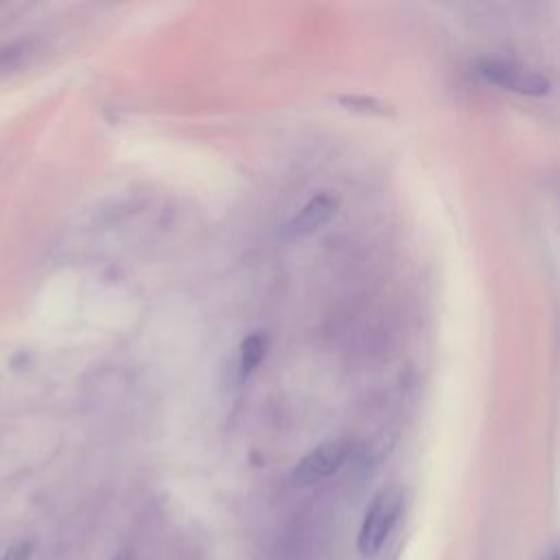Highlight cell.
<instances>
[{
    "mask_svg": "<svg viewBox=\"0 0 560 560\" xmlns=\"http://www.w3.org/2000/svg\"><path fill=\"white\" fill-rule=\"evenodd\" d=\"M402 508H405V490L398 483H389L374 494V499L365 510V516L357 536V549L361 556L370 558L381 551L392 529L396 527L402 514Z\"/></svg>",
    "mask_w": 560,
    "mask_h": 560,
    "instance_id": "cell-1",
    "label": "cell"
},
{
    "mask_svg": "<svg viewBox=\"0 0 560 560\" xmlns=\"http://www.w3.org/2000/svg\"><path fill=\"white\" fill-rule=\"evenodd\" d=\"M477 72L486 83L521 96H545L551 92V81L542 72L514 59L483 57L477 61Z\"/></svg>",
    "mask_w": 560,
    "mask_h": 560,
    "instance_id": "cell-2",
    "label": "cell"
},
{
    "mask_svg": "<svg viewBox=\"0 0 560 560\" xmlns=\"http://www.w3.org/2000/svg\"><path fill=\"white\" fill-rule=\"evenodd\" d=\"M348 455H350V442L348 440L335 438V440H326V442L317 444L313 451H308L295 464V468L291 472L293 486H298V488L315 486L317 481L337 472L341 468V464L348 459Z\"/></svg>",
    "mask_w": 560,
    "mask_h": 560,
    "instance_id": "cell-3",
    "label": "cell"
},
{
    "mask_svg": "<svg viewBox=\"0 0 560 560\" xmlns=\"http://www.w3.org/2000/svg\"><path fill=\"white\" fill-rule=\"evenodd\" d=\"M337 197L330 192H317L313 195L287 223L284 234L295 238V236H306L317 232L322 225H326L335 212H337Z\"/></svg>",
    "mask_w": 560,
    "mask_h": 560,
    "instance_id": "cell-4",
    "label": "cell"
},
{
    "mask_svg": "<svg viewBox=\"0 0 560 560\" xmlns=\"http://www.w3.org/2000/svg\"><path fill=\"white\" fill-rule=\"evenodd\" d=\"M262 354H265V337L256 335V332L247 335L241 343V372H243V376L252 374L258 368Z\"/></svg>",
    "mask_w": 560,
    "mask_h": 560,
    "instance_id": "cell-5",
    "label": "cell"
},
{
    "mask_svg": "<svg viewBox=\"0 0 560 560\" xmlns=\"http://www.w3.org/2000/svg\"><path fill=\"white\" fill-rule=\"evenodd\" d=\"M31 553H33V545L26 540H20V542H13L0 560H31Z\"/></svg>",
    "mask_w": 560,
    "mask_h": 560,
    "instance_id": "cell-6",
    "label": "cell"
},
{
    "mask_svg": "<svg viewBox=\"0 0 560 560\" xmlns=\"http://www.w3.org/2000/svg\"><path fill=\"white\" fill-rule=\"evenodd\" d=\"M112 560H133V556H131V551H118Z\"/></svg>",
    "mask_w": 560,
    "mask_h": 560,
    "instance_id": "cell-7",
    "label": "cell"
},
{
    "mask_svg": "<svg viewBox=\"0 0 560 560\" xmlns=\"http://www.w3.org/2000/svg\"><path fill=\"white\" fill-rule=\"evenodd\" d=\"M545 560H560V551H553V553H549Z\"/></svg>",
    "mask_w": 560,
    "mask_h": 560,
    "instance_id": "cell-8",
    "label": "cell"
}]
</instances>
